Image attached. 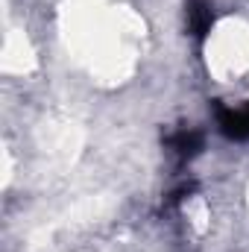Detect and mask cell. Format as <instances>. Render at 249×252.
I'll return each instance as SVG.
<instances>
[{"instance_id": "cell-3", "label": "cell", "mask_w": 249, "mask_h": 252, "mask_svg": "<svg viewBox=\"0 0 249 252\" xmlns=\"http://www.w3.org/2000/svg\"><path fill=\"white\" fill-rule=\"evenodd\" d=\"M187 21H190V30H193V35H205V32L211 30V21H214V15H211L208 3H202V0H193V3H190V9H187Z\"/></svg>"}, {"instance_id": "cell-1", "label": "cell", "mask_w": 249, "mask_h": 252, "mask_svg": "<svg viewBox=\"0 0 249 252\" xmlns=\"http://www.w3.org/2000/svg\"><path fill=\"white\" fill-rule=\"evenodd\" d=\"M217 124H220V132L226 138H235V141H244L249 138V109L244 112H232V109H217Z\"/></svg>"}, {"instance_id": "cell-2", "label": "cell", "mask_w": 249, "mask_h": 252, "mask_svg": "<svg viewBox=\"0 0 249 252\" xmlns=\"http://www.w3.org/2000/svg\"><path fill=\"white\" fill-rule=\"evenodd\" d=\"M167 144H170V150L185 161V158L196 156V153L202 150V135L193 132V129H182V132H176L173 138H167Z\"/></svg>"}]
</instances>
